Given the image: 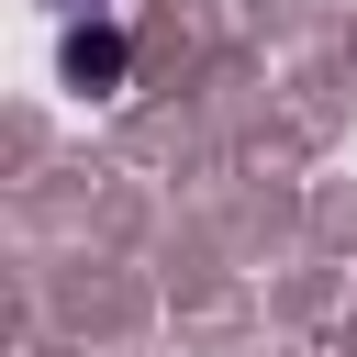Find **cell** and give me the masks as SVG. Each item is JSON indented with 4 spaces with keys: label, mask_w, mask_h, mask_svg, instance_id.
Here are the masks:
<instances>
[{
    "label": "cell",
    "mask_w": 357,
    "mask_h": 357,
    "mask_svg": "<svg viewBox=\"0 0 357 357\" xmlns=\"http://www.w3.org/2000/svg\"><path fill=\"white\" fill-rule=\"evenodd\" d=\"M56 78H67L78 100H123V78H134L123 22H67V33H56Z\"/></svg>",
    "instance_id": "cell-1"
},
{
    "label": "cell",
    "mask_w": 357,
    "mask_h": 357,
    "mask_svg": "<svg viewBox=\"0 0 357 357\" xmlns=\"http://www.w3.org/2000/svg\"><path fill=\"white\" fill-rule=\"evenodd\" d=\"M45 11H67V22H112V0H45Z\"/></svg>",
    "instance_id": "cell-2"
}]
</instances>
